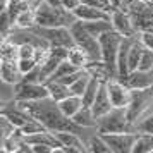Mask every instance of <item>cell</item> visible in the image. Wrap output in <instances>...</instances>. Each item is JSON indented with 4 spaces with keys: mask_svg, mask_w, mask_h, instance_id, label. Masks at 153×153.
<instances>
[{
    "mask_svg": "<svg viewBox=\"0 0 153 153\" xmlns=\"http://www.w3.org/2000/svg\"><path fill=\"white\" fill-rule=\"evenodd\" d=\"M21 107L36 119L40 120L48 131L59 132V131H71V132H79L83 131L81 126H77L71 117H67L62 112L59 102L53 98H43V100H33V102H19Z\"/></svg>",
    "mask_w": 153,
    "mask_h": 153,
    "instance_id": "6da1fadb",
    "label": "cell"
},
{
    "mask_svg": "<svg viewBox=\"0 0 153 153\" xmlns=\"http://www.w3.org/2000/svg\"><path fill=\"white\" fill-rule=\"evenodd\" d=\"M98 134L107 132H136V124H132L127 115V107H114L108 114L97 119Z\"/></svg>",
    "mask_w": 153,
    "mask_h": 153,
    "instance_id": "7a4b0ae2",
    "label": "cell"
},
{
    "mask_svg": "<svg viewBox=\"0 0 153 153\" xmlns=\"http://www.w3.org/2000/svg\"><path fill=\"white\" fill-rule=\"evenodd\" d=\"M77 21L74 12H71L64 7H53L47 2H43L36 9V24L38 26H47V28H55V26H72Z\"/></svg>",
    "mask_w": 153,
    "mask_h": 153,
    "instance_id": "3957f363",
    "label": "cell"
},
{
    "mask_svg": "<svg viewBox=\"0 0 153 153\" xmlns=\"http://www.w3.org/2000/svg\"><path fill=\"white\" fill-rule=\"evenodd\" d=\"M71 33H72V38H74V43L77 47L88 53L91 60H102V47H100V40L97 36H93L91 33H88L86 29L83 28V22L81 19H77L72 26H71Z\"/></svg>",
    "mask_w": 153,
    "mask_h": 153,
    "instance_id": "277c9868",
    "label": "cell"
},
{
    "mask_svg": "<svg viewBox=\"0 0 153 153\" xmlns=\"http://www.w3.org/2000/svg\"><path fill=\"white\" fill-rule=\"evenodd\" d=\"M29 29H31V31H35L36 35L43 36V38H45L52 47H65V48H71V47H74V45H76L69 26L47 28V26H38V24H35L33 28H29Z\"/></svg>",
    "mask_w": 153,
    "mask_h": 153,
    "instance_id": "5b68a950",
    "label": "cell"
},
{
    "mask_svg": "<svg viewBox=\"0 0 153 153\" xmlns=\"http://www.w3.org/2000/svg\"><path fill=\"white\" fill-rule=\"evenodd\" d=\"M122 38L124 36L119 31H115V29H110V31L103 33L102 36H98L100 47H102V60H105L115 72H117V55H119V48H120Z\"/></svg>",
    "mask_w": 153,
    "mask_h": 153,
    "instance_id": "8992f818",
    "label": "cell"
},
{
    "mask_svg": "<svg viewBox=\"0 0 153 153\" xmlns=\"http://www.w3.org/2000/svg\"><path fill=\"white\" fill-rule=\"evenodd\" d=\"M153 102V86L141 88V90H131V103L127 105V115L132 124L138 122V119L148 110V107Z\"/></svg>",
    "mask_w": 153,
    "mask_h": 153,
    "instance_id": "52a82bcc",
    "label": "cell"
},
{
    "mask_svg": "<svg viewBox=\"0 0 153 153\" xmlns=\"http://www.w3.org/2000/svg\"><path fill=\"white\" fill-rule=\"evenodd\" d=\"M48 97L50 91L45 83H22L21 81L16 84V102H33V100H43Z\"/></svg>",
    "mask_w": 153,
    "mask_h": 153,
    "instance_id": "ba28073f",
    "label": "cell"
},
{
    "mask_svg": "<svg viewBox=\"0 0 153 153\" xmlns=\"http://www.w3.org/2000/svg\"><path fill=\"white\" fill-rule=\"evenodd\" d=\"M102 138L107 141L114 153H129L134 148L138 132H107L102 134Z\"/></svg>",
    "mask_w": 153,
    "mask_h": 153,
    "instance_id": "9c48e42d",
    "label": "cell"
},
{
    "mask_svg": "<svg viewBox=\"0 0 153 153\" xmlns=\"http://www.w3.org/2000/svg\"><path fill=\"white\" fill-rule=\"evenodd\" d=\"M67 52H69V48H65V47H52L50 48L47 60L43 64H40V72H42L43 83L55 72V69L60 65V62H64L67 59Z\"/></svg>",
    "mask_w": 153,
    "mask_h": 153,
    "instance_id": "30bf717a",
    "label": "cell"
},
{
    "mask_svg": "<svg viewBox=\"0 0 153 153\" xmlns=\"http://www.w3.org/2000/svg\"><path fill=\"white\" fill-rule=\"evenodd\" d=\"M105 83H107V90H108L114 107H127L131 103V88H127L120 79L112 77Z\"/></svg>",
    "mask_w": 153,
    "mask_h": 153,
    "instance_id": "8fae6325",
    "label": "cell"
},
{
    "mask_svg": "<svg viewBox=\"0 0 153 153\" xmlns=\"http://www.w3.org/2000/svg\"><path fill=\"white\" fill-rule=\"evenodd\" d=\"M4 117H7L12 124L17 127V129H21L22 126H26L28 122H31V120H35V117L29 114L24 107H21L19 105V102H12V103H7L2 107V112H0Z\"/></svg>",
    "mask_w": 153,
    "mask_h": 153,
    "instance_id": "7c38bea8",
    "label": "cell"
},
{
    "mask_svg": "<svg viewBox=\"0 0 153 153\" xmlns=\"http://www.w3.org/2000/svg\"><path fill=\"white\" fill-rule=\"evenodd\" d=\"M112 24H114V29L119 31L122 36H136V35H139V31L134 28L131 12H127V10H122V9L112 10Z\"/></svg>",
    "mask_w": 153,
    "mask_h": 153,
    "instance_id": "4fadbf2b",
    "label": "cell"
},
{
    "mask_svg": "<svg viewBox=\"0 0 153 153\" xmlns=\"http://www.w3.org/2000/svg\"><path fill=\"white\" fill-rule=\"evenodd\" d=\"M122 83L131 88V90H141V88H150L153 86V69L150 71H143V69H136L131 71L124 79H120Z\"/></svg>",
    "mask_w": 153,
    "mask_h": 153,
    "instance_id": "5bb4252c",
    "label": "cell"
},
{
    "mask_svg": "<svg viewBox=\"0 0 153 153\" xmlns=\"http://www.w3.org/2000/svg\"><path fill=\"white\" fill-rule=\"evenodd\" d=\"M138 36H124L117 55V79H124L129 74V50Z\"/></svg>",
    "mask_w": 153,
    "mask_h": 153,
    "instance_id": "9a60e30c",
    "label": "cell"
},
{
    "mask_svg": "<svg viewBox=\"0 0 153 153\" xmlns=\"http://www.w3.org/2000/svg\"><path fill=\"white\" fill-rule=\"evenodd\" d=\"M57 138L60 139V143L64 145V153H83V152H90L88 146L84 145L77 132H71V131H59L55 132Z\"/></svg>",
    "mask_w": 153,
    "mask_h": 153,
    "instance_id": "2e32d148",
    "label": "cell"
},
{
    "mask_svg": "<svg viewBox=\"0 0 153 153\" xmlns=\"http://www.w3.org/2000/svg\"><path fill=\"white\" fill-rule=\"evenodd\" d=\"M114 108V103H112L110 100V95H108V90H107V83H102L100 86V90H98V95L95 98V102L91 105V110L95 114V117H102L105 114H108V112Z\"/></svg>",
    "mask_w": 153,
    "mask_h": 153,
    "instance_id": "e0dca14e",
    "label": "cell"
},
{
    "mask_svg": "<svg viewBox=\"0 0 153 153\" xmlns=\"http://www.w3.org/2000/svg\"><path fill=\"white\" fill-rule=\"evenodd\" d=\"M74 16L81 21H100V19L112 21V12L103 10V9L91 7V5H86V4H81L77 9H74Z\"/></svg>",
    "mask_w": 153,
    "mask_h": 153,
    "instance_id": "ac0fdd59",
    "label": "cell"
},
{
    "mask_svg": "<svg viewBox=\"0 0 153 153\" xmlns=\"http://www.w3.org/2000/svg\"><path fill=\"white\" fill-rule=\"evenodd\" d=\"M0 76L2 81L9 84H17L22 81V71L19 69V60H2L0 65Z\"/></svg>",
    "mask_w": 153,
    "mask_h": 153,
    "instance_id": "d6986e66",
    "label": "cell"
},
{
    "mask_svg": "<svg viewBox=\"0 0 153 153\" xmlns=\"http://www.w3.org/2000/svg\"><path fill=\"white\" fill-rule=\"evenodd\" d=\"M59 105H60V108H62V112L67 115V117H74L77 112L81 110L84 107L83 103V97H79V95H71V97L64 98L62 102H59Z\"/></svg>",
    "mask_w": 153,
    "mask_h": 153,
    "instance_id": "ffe728a7",
    "label": "cell"
},
{
    "mask_svg": "<svg viewBox=\"0 0 153 153\" xmlns=\"http://www.w3.org/2000/svg\"><path fill=\"white\" fill-rule=\"evenodd\" d=\"M45 84L48 86V91H50V98H53L55 102H62L64 98L74 95L71 86L60 83V81H45Z\"/></svg>",
    "mask_w": 153,
    "mask_h": 153,
    "instance_id": "44dd1931",
    "label": "cell"
},
{
    "mask_svg": "<svg viewBox=\"0 0 153 153\" xmlns=\"http://www.w3.org/2000/svg\"><path fill=\"white\" fill-rule=\"evenodd\" d=\"M83 22V28L88 31V33H91L93 36H102L103 33H107V31H110V29H114V24H112V21H108V19H100V21H81Z\"/></svg>",
    "mask_w": 153,
    "mask_h": 153,
    "instance_id": "7402d4cb",
    "label": "cell"
},
{
    "mask_svg": "<svg viewBox=\"0 0 153 153\" xmlns=\"http://www.w3.org/2000/svg\"><path fill=\"white\" fill-rule=\"evenodd\" d=\"M67 60H69L71 64H74L76 67H79V69H84V67L90 64V57H88V53H86L81 47L74 45V47H71L69 52H67Z\"/></svg>",
    "mask_w": 153,
    "mask_h": 153,
    "instance_id": "603a6c76",
    "label": "cell"
},
{
    "mask_svg": "<svg viewBox=\"0 0 153 153\" xmlns=\"http://www.w3.org/2000/svg\"><path fill=\"white\" fill-rule=\"evenodd\" d=\"M72 120H74L77 126H81L83 129L84 127H97V117H95V114L91 110V107H83V108L72 117Z\"/></svg>",
    "mask_w": 153,
    "mask_h": 153,
    "instance_id": "cb8c5ba5",
    "label": "cell"
},
{
    "mask_svg": "<svg viewBox=\"0 0 153 153\" xmlns=\"http://www.w3.org/2000/svg\"><path fill=\"white\" fill-rule=\"evenodd\" d=\"M2 60H19V43L12 42L10 38H4L0 47Z\"/></svg>",
    "mask_w": 153,
    "mask_h": 153,
    "instance_id": "d4e9b609",
    "label": "cell"
},
{
    "mask_svg": "<svg viewBox=\"0 0 153 153\" xmlns=\"http://www.w3.org/2000/svg\"><path fill=\"white\" fill-rule=\"evenodd\" d=\"M132 153H153V134L152 132H138V139L134 143Z\"/></svg>",
    "mask_w": 153,
    "mask_h": 153,
    "instance_id": "484cf974",
    "label": "cell"
},
{
    "mask_svg": "<svg viewBox=\"0 0 153 153\" xmlns=\"http://www.w3.org/2000/svg\"><path fill=\"white\" fill-rule=\"evenodd\" d=\"M102 83H103L102 79L91 76L90 83H88V86H86V90H84V93H83V103H84V107H91V105H93V102H95V98H97L98 90H100Z\"/></svg>",
    "mask_w": 153,
    "mask_h": 153,
    "instance_id": "4316f807",
    "label": "cell"
},
{
    "mask_svg": "<svg viewBox=\"0 0 153 153\" xmlns=\"http://www.w3.org/2000/svg\"><path fill=\"white\" fill-rule=\"evenodd\" d=\"M35 24H36V10H33V9H26L16 17V26L21 29H29Z\"/></svg>",
    "mask_w": 153,
    "mask_h": 153,
    "instance_id": "83f0119b",
    "label": "cell"
},
{
    "mask_svg": "<svg viewBox=\"0 0 153 153\" xmlns=\"http://www.w3.org/2000/svg\"><path fill=\"white\" fill-rule=\"evenodd\" d=\"M79 67H76L74 64H71L67 59L64 60V62H60V65L55 69V72L52 74V76L47 79V81H57V79H60V77H64V76H69L71 72H74V71H77Z\"/></svg>",
    "mask_w": 153,
    "mask_h": 153,
    "instance_id": "f1b7e54d",
    "label": "cell"
},
{
    "mask_svg": "<svg viewBox=\"0 0 153 153\" xmlns=\"http://www.w3.org/2000/svg\"><path fill=\"white\" fill-rule=\"evenodd\" d=\"M88 150L90 152H98V153H110V146L107 145V141L102 138V134H98V136H93L90 139V143H88Z\"/></svg>",
    "mask_w": 153,
    "mask_h": 153,
    "instance_id": "f546056e",
    "label": "cell"
},
{
    "mask_svg": "<svg viewBox=\"0 0 153 153\" xmlns=\"http://www.w3.org/2000/svg\"><path fill=\"white\" fill-rule=\"evenodd\" d=\"M90 79H91V74L86 71V72H84L79 79H77L76 83L71 84V90H72V93H74V95H79V97H83V93H84V90H86L88 83H90Z\"/></svg>",
    "mask_w": 153,
    "mask_h": 153,
    "instance_id": "4dcf8cb0",
    "label": "cell"
},
{
    "mask_svg": "<svg viewBox=\"0 0 153 153\" xmlns=\"http://www.w3.org/2000/svg\"><path fill=\"white\" fill-rule=\"evenodd\" d=\"M40 131H47V127L40 120H36V119L28 122L26 126H22L21 129H19V132H21L22 136H29V134H35V132H40Z\"/></svg>",
    "mask_w": 153,
    "mask_h": 153,
    "instance_id": "1f68e13d",
    "label": "cell"
},
{
    "mask_svg": "<svg viewBox=\"0 0 153 153\" xmlns=\"http://www.w3.org/2000/svg\"><path fill=\"white\" fill-rule=\"evenodd\" d=\"M16 131H17V127H16V126L12 124L7 117H4V115H2V119H0V132H2V139L12 136Z\"/></svg>",
    "mask_w": 153,
    "mask_h": 153,
    "instance_id": "d6a6232c",
    "label": "cell"
},
{
    "mask_svg": "<svg viewBox=\"0 0 153 153\" xmlns=\"http://www.w3.org/2000/svg\"><path fill=\"white\" fill-rule=\"evenodd\" d=\"M138 69H143V71L153 69V50L145 48L143 57H141V60H139V67H138Z\"/></svg>",
    "mask_w": 153,
    "mask_h": 153,
    "instance_id": "836d02e7",
    "label": "cell"
},
{
    "mask_svg": "<svg viewBox=\"0 0 153 153\" xmlns=\"http://www.w3.org/2000/svg\"><path fill=\"white\" fill-rule=\"evenodd\" d=\"M36 55V47L31 43H21L19 45V59H31Z\"/></svg>",
    "mask_w": 153,
    "mask_h": 153,
    "instance_id": "e575fe53",
    "label": "cell"
},
{
    "mask_svg": "<svg viewBox=\"0 0 153 153\" xmlns=\"http://www.w3.org/2000/svg\"><path fill=\"white\" fill-rule=\"evenodd\" d=\"M136 132H152L153 134V115L143 119L141 122H136Z\"/></svg>",
    "mask_w": 153,
    "mask_h": 153,
    "instance_id": "d590c367",
    "label": "cell"
},
{
    "mask_svg": "<svg viewBox=\"0 0 153 153\" xmlns=\"http://www.w3.org/2000/svg\"><path fill=\"white\" fill-rule=\"evenodd\" d=\"M36 65H38V60L35 57H31V59H19V69L22 71V74H26L31 69H35Z\"/></svg>",
    "mask_w": 153,
    "mask_h": 153,
    "instance_id": "8d00e7d4",
    "label": "cell"
},
{
    "mask_svg": "<svg viewBox=\"0 0 153 153\" xmlns=\"http://www.w3.org/2000/svg\"><path fill=\"white\" fill-rule=\"evenodd\" d=\"M139 40H141V43L145 45L146 48L153 50V31L152 29H148V31H141V33H139Z\"/></svg>",
    "mask_w": 153,
    "mask_h": 153,
    "instance_id": "74e56055",
    "label": "cell"
},
{
    "mask_svg": "<svg viewBox=\"0 0 153 153\" xmlns=\"http://www.w3.org/2000/svg\"><path fill=\"white\" fill-rule=\"evenodd\" d=\"M81 4H83V0H62V7L71 12H74V9H77Z\"/></svg>",
    "mask_w": 153,
    "mask_h": 153,
    "instance_id": "f35d334b",
    "label": "cell"
},
{
    "mask_svg": "<svg viewBox=\"0 0 153 153\" xmlns=\"http://www.w3.org/2000/svg\"><path fill=\"white\" fill-rule=\"evenodd\" d=\"M33 152L35 153H55V148L48 145H33Z\"/></svg>",
    "mask_w": 153,
    "mask_h": 153,
    "instance_id": "ab89813d",
    "label": "cell"
},
{
    "mask_svg": "<svg viewBox=\"0 0 153 153\" xmlns=\"http://www.w3.org/2000/svg\"><path fill=\"white\" fill-rule=\"evenodd\" d=\"M110 5L114 7V10H115V9H124L126 0H110Z\"/></svg>",
    "mask_w": 153,
    "mask_h": 153,
    "instance_id": "60d3db41",
    "label": "cell"
},
{
    "mask_svg": "<svg viewBox=\"0 0 153 153\" xmlns=\"http://www.w3.org/2000/svg\"><path fill=\"white\" fill-rule=\"evenodd\" d=\"M45 2L53 5V7H62V0H45Z\"/></svg>",
    "mask_w": 153,
    "mask_h": 153,
    "instance_id": "b9f144b4",
    "label": "cell"
},
{
    "mask_svg": "<svg viewBox=\"0 0 153 153\" xmlns=\"http://www.w3.org/2000/svg\"><path fill=\"white\" fill-rule=\"evenodd\" d=\"M141 2H146V4H150V2H152V0H141Z\"/></svg>",
    "mask_w": 153,
    "mask_h": 153,
    "instance_id": "7bdbcfd3",
    "label": "cell"
},
{
    "mask_svg": "<svg viewBox=\"0 0 153 153\" xmlns=\"http://www.w3.org/2000/svg\"><path fill=\"white\" fill-rule=\"evenodd\" d=\"M108 2H110V0H108Z\"/></svg>",
    "mask_w": 153,
    "mask_h": 153,
    "instance_id": "ee69618b",
    "label": "cell"
}]
</instances>
